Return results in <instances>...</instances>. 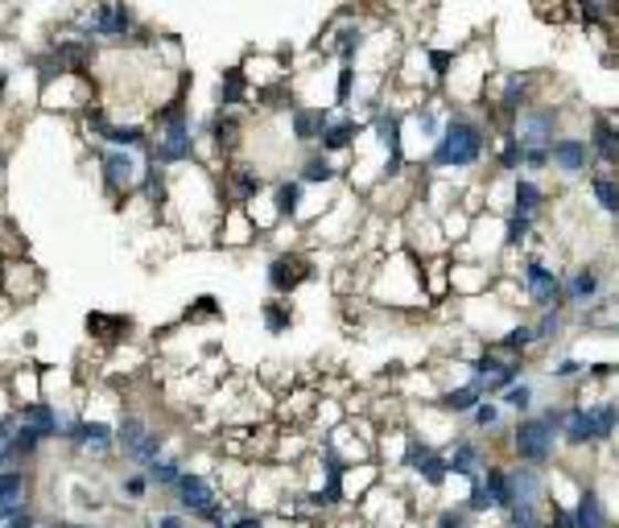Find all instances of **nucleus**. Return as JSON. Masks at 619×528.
<instances>
[{
	"mask_svg": "<svg viewBox=\"0 0 619 528\" xmlns=\"http://www.w3.org/2000/svg\"><path fill=\"white\" fill-rule=\"evenodd\" d=\"M557 446H562V430H554L542 413L533 418H516L508 430V451L512 463H525V466H554L557 463Z\"/></svg>",
	"mask_w": 619,
	"mask_h": 528,
	"instance_id": "4",
	"label": "nucleus"
},
{
	"mask_svg": "<svg viewBox=\"0 0 619 528\" xmlns=\"http://www.w3.org/2000/svg\"><path fill=\"white\" fill-rule=\"evenodd\" d=\"M504 528H545V504H516L504 516Z\"/></svg>",
	"mask_w": 619,
	"mask_h": 528,
	"instance_id": "50",
	"label": "nucleus"
},
{
	"mask_svg": "<svg viewBox=\"0 0 619 528\" xmlns=\"http://www.w3.org/2000/svg\"><path fill=\"white\" fill-rule=\"evenodd\" d=\"M368 137V120H359L356 112H335L331 108V120H326L323 137H318V149L326 157H347L356 154V145Z\"/></svg>",
	"mask_w": 619,
	"mask_h": 528,
	"instance_id": "16",
	"label": "nucleus"
},
{
	"mask_svg": "<svg viewBox=\"0 0 619 528\" xmlns=\"http://www.w3.org/2000/svg\"><path fill=\"white\" fill-rule=\"evenodd\" d=\"M487 104L495 112V133L500 128H512V120L521 116L525 108L537 104V71H528V66H508V71H500L495 83H487Z\"/></svg>",
	"mask_w": 619,
	"mask_h": 528,
	"instance_id": "5",
	"label": "nucleus"
},
{
	"mask_svg": "<svg viewBox=\"0 0 619 528\" xmlns=\"http://www.w3.org/2000/svg\"><path fill=\"white\" fill-rule=\"evenodd\" d=\"M475 525H480V520L466 513L463 499H459V504H442V508L430 516V528H475Z\"/></svg>",
	"mask_w": 619,
	"mask_h": 528,
	"instance_id": "47",
	"label": "nucleus"
},
{
	"mask_svg": "<svg viewBox=\"0 0 619 528\" xmlns=\"http://www.w3.org/2000/svg\"><path fill=\"white\" fill-rule=\"evenodd\" d=\"M587 194L607 219H616V223H619V173L595 170L587 178Z\"/></svg>",
	"mask_w": 619,
	"mask_h": 528,
	"instance_id": "35",
	"label": "nucleus"
},
{
	"mask_svg": "<svg viewBox=\"0 0 619 528\" xmlns=\"http://www.w3.org/2000/svg\"><path fill=\"white\" fill-rule=\"evenodd\" d=\"M116 421L120 418H99V413H78L75 430L71 437L62 442L66 451H75L78 458H95V463H104L116 454Z\"/></svg>",
	"mask_w": 619,
	"mask_h": 528,
	"instance_id": "10",
	"label": "nucleus"
},
{
	"mask_svg": "<svg viewBox=\"0 0 619 528\" xmlns=\"http://www.w3.org/2000/svg\"><path fill=\"white\" fill-rule=\"evenodd\" d=\"M186 471H190V466H186L182 454H178V451H166L154 466H149V471H145V475H149V483H154V492H166V496H170L174 487L182 483Z\"/></svg>",
	"mask_w": 619,
	"mask_h": 528,
	"instance_id": "36",
	"label": "nucleus"
},
{
	"mask_svg": "<svg viewBox=\"0 0 619 528\" xmlns=\"http://www.w3.org/2000/svg\"><path fill=\"white\" fill-rule=\"evenodd\" d=\"M306 199L310 190L294 178H277L273 187H269V207H273V215H277L281 228H290V223H297L302 219V211H306Z\"/></svg>",
	"mask_w": 619,
	"mask_h": 528,
	"instance_id": "24",
	"label": "nucleus"
},
{
	"mask_svg": "<svg viewBox=\"0 0 619 528\" xmlns=\"http://www.w3.org/2000/svg\"><path fill=\"white\" fill-rule=\"evenodd\" d=\"M4 170H9V154L0 149V178H4Z\"/></svg>",
	"mask_w": 619,
	"mask_h": 528,
	"instance_id": "57",
	"label": "nucleus"
},
{
	"mask_svg": "<svg viewBox=\"0 0 619 528\" xmlns=\"http://www.w3.org/2000/svg\"><path fill=\"white\" fill-rule=\"evenodd\" d=\"M38 528H66V520H62V516H46L42 513V525Z\"/></svg>",
	"mask_w": 619,
	"mask_h": 528,
	"instance_id": "55",
	"label": "nucleus"
},
{
	"mask_svg": "<svg viewBox=\"0 0 619 528\" xmlns=\"http://www.w3.org/2000/svg\"><path fill=\"white\" fill-rule=\"evenodd\" d=\"M343 178V161L339 157H326L323 149H306L302 161H297V182L306 190L314 187H335Z\"/></svg>",
	"mask_w": 619,
	"mask_h": 528,
	"instance_id": "27",
	"label": "nucleus"
},
{
	"mask_svg": "<svg viewBox=\"0 0 619 528\" xmlns=\"http://www.w3.org/2000/svg\"><path fill=\"white\" fill-rule=\"evenodd\" d=\"M38 525H42V508H38V504H30V508H21L13 520H4L0 528H38Z\"/></svg>",
	"mask_w": 619,
	"mask_h": 528,
	"instance_id": "52",
	"label": "nucleus"
},
{
	"mask_svg": "<svg viewBox=\"0 0 619 528\" xmlns=\"http://www.w3.org/2000/svg\"><path fill=\"white\" fill-rule=\"evenodd\" d=\"M95 170H99V182H104V194L108 199H128V194H140L145 178L154 170V161L145 154H124V149H104L95 145Z\"/></svg>",
	"mask_w": 619,
	"mask_h": 528,
	"instance_id": "6",
	"label": "nucleus"
},
{
	"mask_svg": "<svg viewBox=\"0 0 619 528\" xmlns=\"http://www.w3.org/2000/svg\"><path fill=\"white\" fill-rule=\"evenodd\" d=\"M508 479L516 504H549V475H545L542 466L508 463Z\"/></svg>",
	"mask_w": 619,
	"mask_h": 528,
	"instance_id": "28",
	"label": "nucleus"
},
{
	"mask_svg": "<svg viewBox=\"0 0 619 528\" xmlns=\"http://www.w3.org/2000/svg\"><path fill=\"white\" fill-rule=\"evenodd\" d=\"M545 207H549V190L542 187V178H528V173H521V178H512L508 182V211L512 215H525V219H537L545 215Z\"/></svg>",
	"mask_w": 619,
	"mask_h": 528,
	"instance_id": "22",
	"label": "nucleus"
},
{
	"mask_svg": "<svg viewBox=\"0 0 619 528\" xmlns=\"http://www.w3.org/2000/svg\"><path fill=\"white\" fill-rule=\"evenodd\" d=\"M587 145H590V154H595V170L619 173V116L590 112Z\"/></svg>",
	"mask_w": 619,
	"mask_h": 528,
	"instance_id": "17",
	"label": "nucleus"
},
{
	"mask_svg": "<svg viewBox=\"0 0 619 528\" xmlns=\"http://www.w3.org/2000/svg\"><path fill=\"white\" fill-rule=\"evenodd\" d=\"M492 285H495L492 264L466 261V256H459V261H450V294L480 297V294H492Z\"/></svg>",
	"mask_w": 619,
	"mask_h": 528,
	"instance_id": "23",
	"label": "nucleus"
},
{
	"mask_svg": "<svg viewBox=\"0 0 619 528\" xmlns=\"http://www.w3.org/2000/svg\"><path fill=\"white\" fill-rule=\"evenodd\" d=\"M401 471L413 483H421L426 492H442V487L450 483L447 454H442V446H433L430 437H421V434H409V446H405Z\"/></svg>",
	"mask_w": 619,
	"mask_h": 528,
	"instance_id": "9",
	"label": "nucleus"
},
{
	"mask_svg": "<svg viewBox=\"0 0 619 528\" xmlns=\"http://www.w3.org/2000/svg\"><path fill=\"white\" fill-rule=\"evenodd\" d=\"M9 83H13V71H9V66H0V104H4V92H9Z\"/></svg>",
	"mask_w": 619,
	"mask_h": 528,
	"instance_id": "54",
	"label": "nucleus"
},
{
	"mask_svg": "<svg viewBox=\"0 0 619 528\" xmlns=\"http://www.w3.org/2000/svg\"><path fill=\"white\" fill-rule=\"evenodd\" d=\"M264 194H269V182H264V173L256 166H244V161L223 166V178H219V202L223 207H252Z\"/></svg>",
	"mask_w": 619,
	"mask_h": 528,
	"instance_id": "12",
	"label": "nucleus"
},
{
	"mask_svg": "<svg viewBox=\"0 0 619 528\" xmlns=\"http://www.w3.org/2000/svg\"><path fill=\"white\" fill-rule=\"evenodd\" d=\"M71 33L87 38V42H133L137 38V9L128 4H95V9H78V25H66Z\"/></svg>",
	"mask_w": 619,
	"mask_h": 528,
	"instance_id": "7",
	"label": "nucleus"
},
{
	"mask_svg": "<svg viewBox=\"0 0 619 528\" xmlns=\"http://www.w3.org/2000/svg\"><path fill=\"white\" fill-rule=\"evenodd\" d=\"M574 17L590 30H607L611 21H619V4H574Z\"/></svg>",
	"mask_w": 619,
	"mask_h": 528,
	"instance_id": "49",
	"label": "nucleus"
},
{
	"mask_svg": "<svg viewBox=\"0 0 619 528\" xmlns=\"http://www.w3.org/2000/svg\"><path fill=\"white\" fill-rule=\"evenodd\" d=\"M371 297L388 310H426L430 297H426V268L418 256L413 252L385 256V264L376 268V281H371Z\"/></svg>",
	"mask_w": 619,
	"mask_h": 528,
	"instance_id": "2",
	"label": "nucleus"
},
{
	"mask_svg": "<svg viewBox=\"0 0 619 528\" xmlns=\"http://www.w3.org/2000/svg\"><path fill=\"white\" fill-rule=\"evenodd\" d=\"M149 528H195V520H186L178 508L166 504V508H157V513L149 516Z\"/></svg>",
	"mask_w": 619,
	"mask_h": 528,
	"instance_id": "51",
	"label": "nucleus"
},
{
	"mask_svg": "<svg viewBox=\"0 0 619 528\" xmlns=\"http://www.w3.org/2000/svg\"><path fill=\"white\" fill-rule=\"evenodd\" d=\"M590 409H595V430H599V446L616 442V437H619V401H616V397H607V401H590Z\"/></svg>",
	"mask_w": 619,
	"mask_h": 528,
	"instance_id": "43",
	"label": "nucleus"
},
{
	"mask_svg": "<svg viewBox=\"0 0 619 528\" xmlns=\"http://www.w3.org/2000/svg\"><path fill=\"white\" fill-rule=\"evenodd\" d=\"M549 170L562 173L566 182H574V178H590V173H595V154H590L587 137L562 133V137L554 140V149H549Z\"/></svg>",
	"mask_w": 619,
	"mask_h": 528,
	"instance_id": "14",
	"label": "nucleus"
},
{
	"mask_svg": "<svg viewBox=\"0 0 619 528\" xmlns=\"http://www.w3.org/2000/svg\"><path fill=\"white\" fill-rule=\"evenodd\" d=\"M33 504V471L30 466H9L0 471V525L13 520L21 508Z\"/></svg>",
	"mask_w": 619,
	"mask_h": 528,
	"instance_id": "19",
	"label": "nucleus"
},
{
	"mask_svg": "<svg viewBox=\"0 0 619 528\" xmlns=\"http://www.w3.org/2000/svg\"><path fill=\"white\" fill-rule=\"evenodd\" d=\"M570 513H574V528H611V508H607V496L599 483H583L578 487Z\"/></svg>",
	"mask_w": 619,
	"mask_h": 528,
	"instance_id": "25",
	"label": "nucleus"
},
{
	"mask_svg": "<svg viewBox=\"0 0 619 528\" xmlns=\"http://www.w3.org/2000/svg\"><path fill=\"white\" fill-rule=\"evenodd\" d=\"M562 294H566V310H583L604 302V273L599 264H574L570 273L562 277Z\"/></svg>",
	"mask_w": 619,
	"mask_h": 528,
	"instance_id": "18",
	"label": "nucleus"
},
{
	"mask_svg": "<svg viewBox=\"0 0 619 528\" xmlns=\"http://www.w3.org/2000/svg\"><path fill=\"white\" fill-rule=\"evenodd\" d=\"M199 314H207V318H219V302H216V297H199V302H195V306H190V310H186V318H190V323H195V318H199Z\"/></svg>",
	"mask_w": 619,
	"mask_h": 528,
	"instance_id": "53",
	"label": "nucleus"
},
{
	"mask_svg": "<svg viewBox=\"0 0 619 528\" xmlns=\"http://www.w3.org/2000/svg\"><path fill=\"white\" fill-rule=\"evenodd\" d=\"M433 404H438V413H447V418H471L483 404V392L463 380V384H447V389L433 392Z\"/></svg>",
	"mask_w": 619,
	"mask_h": 528,
	"instance_id": "34",
	"label": "nucleus"
},
{
	"mask_svg": "<svg viewBox=\"0 0 619 528\" xmlns=\"http://www.w3.org/2000/svg\"><path fill=\"white\" fill-rule=\"evenodd\" d=\"M512 137L521 140L525 149H554V140L562 137V112L554 104H533L512 120Z\"/></svg>",
	"mask_w": 619,
	"mask_h": 528,
	"instance_id": "11",
	"label": "nucleus"
},
{
	"mask_svg": "<svg viewBox=\"0 0 619 528\" xmlns=\"http://www.w3.org/2000/svg\"><path fill=\"white\" fill-rule=\"evenodd\" d=\"M116 454L124 458L128 471H149L166 454V434L140 409H120V421H116Z\"/></svg>",
	"mask_w": 619,
	"mask_h": 528,
	"instance_id": "3",
	"label": "nucleus"
},
{
	"mask_svg": "<svg viewBox=\"0 0 619 528\" xmlns=\"http://www.w3.org/2000/svg\"><path fill=\"white\" fill-rule=\"evenodd\" d=\"M261 240V223L248 215V207H223V232L216 235V244L223 249H244Z\"/></svg>",
	"mask_w": 619,
	"mask_h": 528,
	"instance_id": "30",
	"label": "nucleus"
},
{
	"mask_svg": "<svg viewBox=\"0 0 619 528\" xmlns=\"http://www.w3.org/2000/svg\"><path fill=\"white\" fill-rule=\"evenodd\" d=\"M66 528H99V525H92V520H66Z\"/></svg>",
	"mask_w": 619,
	"mask_h": 528,
	"instance_id": "56",
	"label": "nucleus"
},
{
	"mask_svg": "<svg viewBox=\"0 0 619 528\" xmlns=\"http://www.w3.org/2000/svg\"><path fill=\"white\" fill-rule=\"evenodd\" d=\"M42 273H38V264L25 261V256H13V261H4L0 268V289L13 297V302H33V297L42 294Z\"/></svg>",
	"mask_w": 619,
	"mask_h": 528,
	"instance_id": "20",
	"label": "nucleus"
},
{
	"mask_svg": "<svg viewBox=\"0 0 619 528\" xmlns=\"http://www.w3.org/2000/svg\"><path fill=\"white\" fill-rule=\"evenodd\" d=\"M504 421H508V409L500 401H483L471 418H466V434L475 437H500L504 434Z\"/></svg>",
	"mask_w": 619,
	"mask_h": 528,
	"instance_id": "37",
	"label": "nucleus"
},
{
	"mask_svg": "<svg viewBox=\"0 0 619 528\" xmlns=\"http://www.w3.org/2000/svg\"><path fill=\"white\" fill-rule=\"evenodd\" d=\"M533 323V339L537 347H554L562 335H566V310H545L537 318H528Z\"/></svg>",
	"mask_w": 619,
	"mask_h": 528,
	"instance_id": "44",
	"label": "nucleus"
},
{
	"mask_svg": "<svg viewBox=\"0 0 619 528\" xmlns=\"http://www.w3.org/2000/svg\"><path fill=\"white\" fill-rule=\"evenodd\" d=\"M516 277H521L525 302L537 314L566 310V294H562V273H554V264H545V256H537V252H525V261H521V268H516Z\"/></svg>",
	"mask_w": 619,
	"mask_h": 528,
	"instance_id": "8",
	"label": "nucleus"
},
{
	"mask_svg": "<svg viewBox=\"0 0 619 528\" xmlns=\"http://www.w3.org/2000/svg\"><path fill=\"white\" fill-rule=\"evenodd\" d=\"M149 492H154V483H149L145 471H124L120 479H116V496H120L124 504H145Z\"/></svg>",
	"mask_w": 619,
	"mask_h": 528,
	"instance_id": "45",
	"label": "nucleus"
},
{
	"mask_svg": "<svg viewBox=\"0 0 619 528\" xmlns=\"http://www.w3.org/2000/svg\"><path fill=\"white\" fill-rule=\"evenodd\" d=\"M240 137H244V125L235 112H211L207 120H199V140H211L219 157H232Z\"/></svg>",
	"mask_w": 619,
	"mask_h": 528,
	"instance_id": "26",
	"label": "nucleus"
},
{
	"mask_svg": "<svg viewBox=\"0 0 619 528\" xmlns=\"http://www.w3.org/2000/svg\"><path fill=\"white\" fill-rule=\"evenodd\" d=\"M326 120H331V108L297 104V108L290 112V137H294L302 149H318V137H323Z\"/></svg>",
	"mask_w": 619,
	"mask_h": 528,
	"instance_id": "32",
	"label": "nucleus"
},
{
	"mask_svg": "<svg viewBox=\"0 0 619 528\" xmlns=\"http://www.w3.org/2000/svg\"><path fill=\"white\" fill-rule=\"evenodd\" d=\"M261 318H264V330H269V335H285V330L294 327V306H290L285 297H264Z\"/></svg>",
	"mask_w": 619,
	"mask_h": 528,
	"instance_id": "42",
	"label": "nucleus"
},
{
	"mask_svg": "<svg viewBox=\"0 0 619 528\" xmlns=\"http://www.w3.org/2000/svg\"><path fill=\"white\" fill-rule=\"evenodd\" d=\"M533 235H537V223H533V219L504 211V252H525L528 244H533Z\"/></svg>",
	"mask_w": 619,
	"mask_h": 528,
	"instance_id": "41",
	"label": "nucleus"
},
{
	"mask_svg": "<svg viewBox=\"0 0 619 528\" xmlns=\"http://www.w3.org/2000/svg\"><path fill=\"white\" fill-rule=\"evenodd\" d=\"M17 425H25L33 437L42 442H59V404L54 401H30V404H17Z\"/></svg>",
	"mask_w": 619,
	"mask_h": 528,
	"instance_id": "29",
	"label": "nucleus"
},
{
	"mask_svg": "<svg viewBox=\"0 0 619 528\" xmlns=\"http://www.w3.org/2000/svg\"><path fill=\"white\" fill-rule=\"evenodd\" d=\"M248 99H261V95H256V87L248 83L244 66H228V71L219 75V83H216V112L244 108Z\"/></svg>",
	"mask_w": 619,
	"mask_h": 528,
	"instance_id": "31",
	"label": "nucleus"
},
{
	"mask_svg": "<svg viewBox=\"0 0 619 528\" xmlns=\"http://www.w3.org/2000/svg\"><path fill=\"white\" fill-rule=\"evenodd\" d=\"M492 166L500 178H521L525 173V145L512 137V128H500L492 140Z\"/></svg>",
	"mask_w": 619,
	"mask_h": 528,
	"instance_id": "33",
	"label": "nucleus"
},
{
	"mask_svg": "<svg viewBox=\"0 0 619 528\" xmlns=\"http://www.w3.org/2000/svg\"><path fill=\"white\" fill-rule=\"evenodd\" d=\"M463 508L475 520H483V516H492L495 513V504H492V492H487V483H483V475L480 479H471L466 483V496H463Z\"/></svg>",
	"mask_w": 619,
	"mask_h": 528,
	"instance_id": "46",
	"label": "nucleus"
},
{
	"mask_svg": "<svg viewBox=\"0 0 619 528\" xmlns=\"http://www.w3.org/2000/svg\"><path fill=\"white\" fill-rule=\"evenodd\" d=\"M87 335L92 339H104V342H124L128 339V318L120 314H87Z\"/></svg>",
	"mask_w": 619,
	"mask_h": 528,
	"instance_id": "40",
	"label": "nucleus"
},
{
	"mask_svg": "<svg viewBox=\"0 0 619 528\" xmlns=\"http://www.w3.org/2000/svg\"><path fill=\"white\" fill-rule=\"evenodd\" d=\"M495 401L504 404L508 413H516V418H533V413H537V384L525 376V380H516V384H512L504 397H495Z\"/></svg>",
	"mask_w": 619,
	"mask_h": 528,
	"instance_id": "39",
	"label": "nucleus"
},
{
	"mask_svg": "<svg viewBox=\"0 0 619 528\" xmlns=\"http://www.w3.org/2000/svg\"><path fill=\"white\" fill-rule=\"evenodd\" d=\"M545 376H549V380H557V384H570V380H587V359L557 356L554 363L545 368Z\"/></svg>",
	"mask_w": 619,
	"mask_h": 528,
	"instance_id": "48",
	"label": "nucleus"
},
{
	"mask_svg": "<svg viewBox=\"0 0 619 528\" xmlns=\"http://www.w3.org/2000/svg\"><path fill=\"white\" fill-rule=\"evenodd\" d=\"M562 446L574 454L599 446V430H595V409H590V401H570V413H566V425H562Z\"/></svg>",
	"mask_w": 619,
	"mask_h": 528,
	"instance_id": "21",
	"label": "nucleus"
},
{
	"mask_svg": "<svg viewBox=\"0 0 619 528\" xmlns=\"http://www.w3.org/2000/svg\"><path fill=\"white\" fill-rule=\"evenodd\" d=\"M495 128L483 125L475 112H450L447 128L438 145L426 157V173H438V178H454V173H475L483 166V157L492 154Z\"/></svg>",
	"mask_w": 619,
	"mask_h": 528,
	"instance_id": "1",
	"label": "nucleus"
},
{
	"mask_svg": "<svg viewBox=\"0 0 619 528\" xmlns=\"http://www.w3.org/2000/svg\"><path fill=\"white\" fill-rule=\"evenodd\" d=\"M264 281H269V289L277 297H290L306 281H314V264L302 252H277V256H269V264H264Z\"/></svg>",
	"mask_w": 619,
	"mask_h": 528,
	"instance_id": "15",
	"label": "nucleus"
},
{
	"mask_svg": "<svg viewBox=\"0 0 619 528\" xmlns=\"http://www.w3.org/2000/svg\"><path fill=\"white\" fill-rule=\"evenodd\" d=\"M442 454H447V471L450 479H480L483 471H487V463H492V454H487V446H483V437L475 434H454L442 446Z\"/></svg>",
	"mask_w": 619,
	"mask_h": 528,
	"instance_id": "13",
	"label": "nucleus"
},
{
	"mask_svg": "<svg viewBox=\"0 0 619 528\" xmlns=\"http://www.w3.org/2000/svg\"><path fill=\"white\" fill-rule=\"evenodd\" d=\"M483 483H487V492H492V504L500 516H508L516 508V496H512V479H508V463H487L483 471Z\"/></svg>",
	"mask_w": 619,
	"mask_h": 528,
	"instance_id": "38",
	"label": "nucleus"
}]
</instances>
